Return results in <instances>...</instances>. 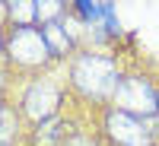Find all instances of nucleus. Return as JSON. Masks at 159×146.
Segmentation results:
<instances>
[{
  "label": "nucleus",
  "mask_w": 159,
  "mask_h": 146,
  "mask_svg": "<svg viewBox=\"0 0 159 146\" xmlns=\"http://www.w3.org/2000/svg\"><path fill=\"white\" fill-rule=\"evenodd\" d=\"M73 83L80 92H86L92 99H108L118 92V83H121V76H118L115 64L102 54H83L76 64H73Z\"/></svg>",
  "instance_id": "nucleus-1"
},
{
  "label": "nucleus",
  "mask_w": 159,
  "mask_h": 146,
  "mask_svg": "<svg viewBox=\"0 0 159 146\" xmlns=\"http://www.w3.org/2000/svg\"><path fill=\"white\" fill-rule=\"evenodd\" d=\"M115 102H118V111H124L130 117H147V114H156V92L150 89L147 79L140 76H124L118 83V92H115Z\"/></svg>",
  "instance_id": "nucleus-2"
},
{
  "label": "nucleus",
  "mask_w": 159,
  "mask_h": 146,
  "mask_svg": "<svg viewBox=\"0 0 159 146\" xmlns=\"http://www.w3.org/2000/svg\"><path fill=\"white\" fill-rule=\"evenodd\" d=\"M10 57L16 64H25V67H35L51 57V48L45 42L42 29H32V25H19L10 38Z\"/></svg>",
  "instance_id": "nucleus-3"
},
{
  "label": "nucleus",
  "mask_w": 159,
  "mask_h": 146,
  "mask_svg": "<svg viewBox=\"0 0 159 146\" xmlns=\"http://www.w3.org/2000/svg\"><path fill=\"white\" fill-rule=\"evenodd\" d=\"M25 114L35 117V121H51V114H54L57 108V86L54 83H35L29 86V92H25Z\"/></svg>",
  "instance_id": "nucleus-4"
},
{
  "label": "nucleus",
  "mask_w": 159,
  "mask_h": 146,
  "mask_svg": "<svg viewBox=\"0 0 159 146\" xmlns=\"http://www.w3.org/2000/svg\"><path fill=\"white\" fill-rule=\"evenodd\" d=\"M108 134L121 146H150V134L143 130V124L137 117L124 114V111H111L108 114Z\"/></svg>",
  "instance_id": "nucleus-5"
},
{
  "label": "nucleus",
  "mask_w": 159,
  "mask_h": 146,
  "mask_svg": "<svg viewBox=\"0 0 159 146\" xmlns=\"http://www.w3.org/2000/svg\"><path fill=\"white\" fill-rule=\"evenodd\" d=\"M76 10H80V16H83L92 29H99V22H108L111 25V32H118L115 29V19H111V7L108 3H76Z\"/></svg>",
  "instance_id": "nucleus-6"
},
{
  "label": "nucleus",
  "mask_w": 159,
  "mask_h": 146,
  "mask_svg": "<svg viewBox=\"0 0 159 146\" xmlns=\"http://www.w3.org/2000/svg\"><path fill=\"white\" fill-rule=\"evenodd\" d=\"M42 35H45V42H48V48H51V54H64V51L70 48V35H67V29L54 19V22H45L42 25Z\"/></svg>",
  "instance_id": "nucleus-7"
},
{
  "label": "nucleus",
  "mask_w": 159,
  "mask_h": 146,
  "mask_svg": "<svg viewBox=\"0 0 159 146\" xmlns=\"http://www.w3.org/2000/svg\"><path fill=\"white\" fill-rule=\"evenodd\" d=\"M10 16L16 19L19 25H32L38 19V3H29V0H22V3H10Z\"/></svg>",
  "instance_id": "nucleus-8"
},
{
  "label": "nucleus",
  "mask_w": 159,
  "mask_h": 146,
  "mask_svg": "<svg viewBox=\"0 0 159 146\" xmlns=\"http://www.w3.org/2000/svg\"><path fill=\"white\" fill-rule=\"evenodd\" d=\"M13 134H16L13 114H10V111H3V114H0V146H10V143H13Z\"/></svg>",
  "instance_id": "nucleus-9"
},
{
  "label": "nucleus",
  "mask_w": 159,
  "mask_h": 146,
  "mask_svg": "<svg viewBox=\"0 0 159 146\" xmlns=\"http://www.w3.org/2000/svg\"><path fill=\"white\" fill-rule=\"evenodd\" d=\"M57 16H61V3H38V19H42V25L54 22Z\"/></svg>",
  "instance_id": "nucleus-10"
},
{
  "label": "nucleus",
  "mask_w": 159,
  "mask_h": 146,
  "mask_svg": "<svg viewBox=\"0 0 159 146\" xmlns=\"http://www.w3.org/2000/svg\"><path fill=\"white\" fill-rule=\"evenodd\" d=\"M57 134H61V124H57V121H45V146L54 143Z\"/></svg>",
  "instance_id": "nucleus-11"
},
{
  "label": "nucleus",
  "mask_w": 159,
  "mask_h": 146,
  "mask_svg": "<svg viewBox=\"0 0 159 146\" xmlns=\"http://www.w3.org/2000/svg\"><path fill=\"white\" fill-rule=\"evenodd\" d=\"M67 146H92V143H86V140H70Z\"/></svg>",
  "instance_id": "nucleus-12"
},
{
  "label": "nucleus",
  "mask_w": 159,
  "mask_h": 146,
  "mask_svg": "<svg viewBox=\"0 0 159 146\" xmlns=\"http://www.w3.org/2000/svg\"><path fill=\"white\" fill-rule=\"evenodd\" d=\"M156 108H159V92H156Z\"/></svg>",
  "instance_id": "nucleus-13"
},
{
  "label": "nucleus",
  "mask_w": 159,
  "mask_h": 146,
  "mask_svg": "<svg viewBox=\"0 0 159 146\" xmlns=\"http://www.w3.org/2000/svg\"><path fill=\"white\" fill-rule=\"evenodd\" d=\"M0 114H3V108H0Z\"/></svg>",
  "instance_id": "nucleus-14"
}]
</instances>
